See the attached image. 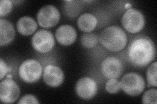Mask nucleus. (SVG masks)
I'll list each match as a JSON object with an SVG mask.
<instances>
[{
  "instance_id": "f257e3e1",
  "label": "nucleus",
  "mask_w": 157,
  "mask_h": 104,
  "mask_svg": "<svg viewBox=\"0 0 157 104\" xmlns=\"http://www.w3.org/2000/svg\"><path fill=\"white\" fill-rule=\"evenodd\" d=\"M156 56L155 44L147 37H137L130 44L128 57L130 63L137 67H144L153 61Z\"/></svg>"
},
{
  "instance_id": "f03ea898",
  "label": "nucleus",
  "mask_w": 157,
  "mask_h": 104,
  "mask_svg": "<svg viewBox=\"0 0 157 104\" xmlns=\"http://www.w3.org/2000/svg\"><path fill=\"white\" fill-rule=\"evenodd\" d=\"M100 42L108 50L120 52L126 47L127 36L121 27L112 26L105 28L101 33Z\"/></svg>"
},
{
  "instance_id": "7ed1b4c3",
  "label": "nucleus",
  "mask_w": 157,
  "mask_h": 104,
  "mask_svg": "<svg viewBox=\"0 0 157 104\" xmlns=\"http://www.w3.org/2000/svg\"><path fill=\"white\" fill-rule=\"evenodd\" d=\"M145 87V82L143 77L135 72L126 74L121 81L122 90L132 96L140 95L144 91Z\"/></svg>"
},
{
  "instance_id": "20e7f679",
  "label": "nucleus",
  "mask_w": 157,
  "mask_h": 104,
  "mask_svg": "<svg viewBox=\"0 0 157 104\" xmlns=\"http://www.w3.org/2000/svg\"><path fill=\"white\" fill-rule=\"evenodd\" d=\"M144 14L136 9H129L122 18V24L127 31L137 33L141 31L145 26Z\"/></svg>"
},
{
  "instance_id": "39448f33",
  "label": "nucleus",
  "mask_w": 157,
  "mask_h": 104,
  "mask_svg": "<svg viewBox=\"0 0 157 104\" xmlns=\"http://www.w3.org/2000/svg\"><path fill=\"white\" fill-rule=\"evenodd\" d=\"M42 72L43 68L40 63L34 59H28L20 66L18 74L24 82L32 83L39 80Z\"/></svg>"
},
{
  "instance_id": "423d86ee",
  "label": "nucleus",
  "mask_w": 157,
  "mask_h": 104,
  "mask_svg": "<svg viewBox=\"0 0 157 104\" xmlns=\"http://www.w3.org/2000/svg\"><path fill=\"white\" fill-rule=\"evenodd\" d=\"M37 22L43 28H51L58 23L60 19V14L54 5H48L39 10L37 15Z\"/></svg>"
},
{
  "instance_id": "0eeeda50",
  "label": "nucleus",
  "mask_w": 157,
  "mask_h": 104,
  "mask_svg": "<svg viewBox=\"0 0 157 104\" xmlns=\"http://www.w3.org/2000/svg\"><path fill=\"white\" fill-rule=\"evenodd\" d=\"M32 46L36 51L46 53L50 52L55 45L53 34L47 30H39L35 33L32 39Z\"/></svg>"
},
{
  "instance_id": "6e6552de",
  "label": "nucleus",
  "mask_w": 157,
  "mask_h": 104,
  "mask_svg": "<svg viewBox=\"0 0 157 104\" xmlns=\"http://www.w3.org/2000/svg\"><path fill=\"white\" fill-rule=\"evenodd\" d=\"M21 90L17 83L7 77L0 83V100L4 103L15 102L20 96Z\"/></svg>"
},
{
  "instance_id": "1a4fd4ad",
  "label": "nucleus",
  "mask_w": 157,
  "mask_h": 104,
  "mask_svg": "<svg viewBox=\"0 0 157 104\" xmlns=\"http://www.w3.org/2000/svg\"><path fill=\"white\" fill-rule=\"evenodd\" d=\"M75 90L77 95L82 100H89L96 95L97 83L90 77H82L77 82Z\"/></svg>"
},
{
  "instance_id": "9d476101",
  "label": "nucleus",
  "mask_w": 157,
  "mask_h": 104,
  "mask_svg": "<svg viewBox=\"0 0 157 104\" xmlns=\"http://www.w3.org/2000/svg\"><path fill=\"white\" fill-rule=\"evenodd\" d=\"M101 72L108 79H117L123 72V64L117 57H109L102 62Z\"/></svg>"
},
{
  "instance_id": "9b49d317",
  "label": "nucleus",
  "mask_w": 157,
  "mask_h": 104,
  "mask_svg": "<svg viewBox=\"0 0 157 104\" xmlns=\"http://www.w3.org/2000/svg\"><path fill=\"white\" fill-rule=\"evenodd\" d=\"M43 80L51 87L60 86L64 80V74L60 68L55 65H47L43 70Z\"/></svg>"
},
{
  "instance_id": "f8f14e48",
  "label": "nucleus",
  "mask_w": 157,
  "mask_h": 104,
  "mask_svg": "<svg viewBox=\"0 0 157 104\" xmlns=\"http://www.w3.org/2000/svg\"><path fill=\"white\" fill-rule=\"evenodd\" d=\"M57 41L63 46H70L75 42L77 31L70 25H62L59 27L55 33Z\"/></svg>"
},
{
  "instance_id": "ddd939ff",
  "label": "nucleus",
  "mask_w": 157,
  "mask_h": 104,
  "mask_svg": "<svg viewBox=\"0 0 157 104\" xmlns=\"http://www.w3.org/2000/svg\"><path fill=\"white\" fill-rule=\"evenodd\" d=\"M15 37L13 24L7 20H0V46H3L12 42Z\"/></svg>"
},
{
  "instance_id": "4468645a",
  "label": "nucleus",
  "mask_w": 157,
  "mask_h": 104,
  "mask_svg": "<svg viewBox=\"0 0 157 104\" xmlns=\"http://www.w3.org/2000/svg\"><path fill=\"white\" fill-rule=\"evenodd\" d=\"M17 27L20 34L24 36H29L37 30V24L32 18L23 16L18 20Z\"/></svg>"
},
{
  "instance_id": "2eb2a0df",
  "label": "nucleus",
  "mask_w": 157,
  "mask_h": 104,
  "mask_svg": "<svg viewBox=\"0 0 157 104\" xmlns=\"http://www.w3.org/2000/svg\"><path fill=\"white\" fill-rule=\"evenodd\" d=\"M98 20L94 14L84 13L78 17L77 26L80 30L85 33H90L96 28Z\"/></svg>"
},
{
  "instance_id": "dca6fc26",
  "label": "nucleus",
  "mask_w": 157,
  "mask_h": 104,
  "mask_svg": "<svg viewBox=\"0 0 157 104\" xmlns=\"http://www.w3.org/2000/svg\"><path fill=\"white\" fill-rule=\"evenodd\" d=\"M98 42V37L97 34L92 33L84 34L81 38V43L83 47L86 48H92L94 47Z\"/></svg>"
},
{
  "instance_id": "f3484780",
  "label": "nucleus",
  "mask_w": 157,
  "mask_h": 104,
  "mask_svg": "<svg viewBox=\"0 0 157 104\" xmlns=\"http://www.w3.org/2000/svg\"><path fill=\"white\" fill-rule=\"evenodd\" d=\"M156 68L157 62L152 63L147 71V80L148 82L149 86L156 87L157 80H156Z\"/></svg>"
},
{
  "instance_id": "a211bd4d",
  "label": "nucleus",
  "mask_w": 157,
  "mask_h": 104,
  "mask_svg": "<svg viewBox=\"0 0 157 104\" xmlns=\"http://www.w3.org/2000/svg\"><path fill=\"white\" fill-rule=\"evenodd\" d=\"M142 102L145 104H156L157 103V90L152 88L147 91L142 98Z\"/></svg>"
},
{
  "instance_id": "6ab92c4d",
  "label": "nucleus",
  "mask_w": 157,
  "mask_h": 104,
  "mask_svg": "<svg viewBox=\"0 0 157 104\" xmlns=\"http://www.w3.org/2000/svg\"><path fill=\"white\" fill-rule=\"evenodd\" d=\"M121 81L117 79H109L105 85V90L110 94H115L120 91Z\"/></svg>"
},
{
  "instance_id": "aec40b11",
  "label": "nucleus",
  "mask_w": 157,
  "mask_h": 104,
  "mask_svg": "<svg viewBox=\"0 0 157 104\" xmlns=\"http://www.w3.org/2000/svg\"><path fill=\"white\" fill-rule=\"evenodd\" d=\"M13 3L9 0H2L0 2V16H5L11 13Z\"/></svg>"
},
{
  "instance_id": "412c9836",
  "label": "nucleus",
  "mask_w": 157,
  "mask_h": 104,
  "mask_svg": "<svg viewBox=\"0 0 157 104\" xmlns=\"http://www.w3.org/2000/svg\"><path fill=\"white\" fill-rule=\"evenodd\" d=\"M18 104H26V103H39L37 99L33 95H27L22 96L18 102Z\"/></svg>"
},
{
  "instance_id": "4be33fe9",
  "label": "nucleus",
  "mask_w": 157,
  "mask_h": 104,
  "mask_svg": "<svg viewBox=\"0 0 157 104\" xmlns=\"http://www.w3.org/2000/svg\"><path fill=\"white\" fill-rule=\"evenodd\" d=\"M9 70V68L7 64L3 61L2 59H1V60H0V80H3V77L7 75Z\"/></svg>"
}]
</instances>
